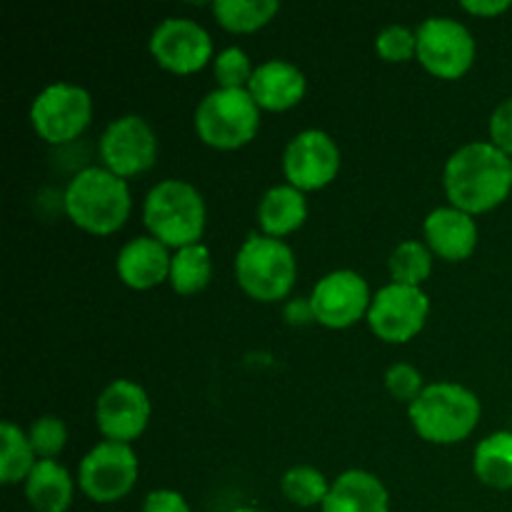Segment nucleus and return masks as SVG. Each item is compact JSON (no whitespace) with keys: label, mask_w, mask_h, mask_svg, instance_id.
Segmentation results:
<instances>
[{"label":"nucleus","mask_w":512,"mask_h":512,"mask_svg":"<svg viewBox=\"0 0 512 512\" xmlns=\"http://www.w3.org/2000/svg\"><path fill=\"white\" fill-rule=\"evenodd\" d=\"M512 160L495 143L463 145L445 165V193L463 213H485L508 198Z\"/></svg>","instance_id":"nucleus-1"},{"label":"nucleus","mask_w":512,"mask_h":512,"mask_svg":"<svg viewBox=\"0 0 512 512\" xmlns=\"http://www.w3.org/2000/svg\"><path fill=\"white\" fill-rule=\"evenodd\" d=\"M70 220L95 235H108L128 220L130 190L120 175L108 168H85L65 190Z\"/></svg>","instance_id":"nucleus-2"},{"label":"nucleus","mask_w":512,"mask_h":512,"mask_svg":"<svg viewBox=\"0 0 512 512\" xmlns=\"http://www.w3.org/2000/svg\"><path fill=\"white\" fill-rule=\"evenodd\" d=\"M410 420L420 438L450 445L465 440L480 420V400L463 385H428L410 403Z\"/></svg>","instance_id":"nucleus-3"},{"label":"nucleus","mask_w":512,"mask_h":512,"mask_svg":"<svg viewBox=\"0 0 512 512\" xmlns=\"http://www.w3.org/2000/svg\"><path fill=\"white\" fill-rule=\"evenodd\" d=\"M145 225L155 240L175 248H188L205 230L203 195L185 180H163L145 198Z\"/></svg>","instance_id":"nucleus-4"},{"label":"nucleus","mask_w":512,"mask_h":512,"mask_svg":"<svg viewBox=\"0 0 512 512\" xmlns=\"http://www.w3.org/2000/svg\"><path fill=\"white\" fill-rule=\"evenodd\" d=\"M240 288L255 300L273 303L285 298L295 283V255L283 240L250 235L235 258Z\"/></svg>","instance_id":"nucleus-5"},{"label":"nucleus","mask_w":512,"mask_h":512,"mask_svg":"<svg viewBox=\"0 0 512 512\" xmlns=\"http://www.w3.org/2000/svg\"><path fill=\"white\" fill-rule=\"evenodd\" d=\"M258 123V103L245 88L213 90L195 110V130L213 148H240L253 140Z\"/></svg>","instance_id":"nucleus-6"},{"label":"nucleus","mask_w":512,"mask_h":512,"mask_svg":"<svg viewBox=\"0 0 512 512\" xmlns=\"http://www.w3.org/2000/svg\"><path fill=\"white\" fill-rule=\"evenodd\" d=\"M93 113L88 90L73 83H53L33 100L30 120L48 143H68L85 130Z\"/></svg>","instance_id":"nucleus-7"},{"label":"nucleus","mask_w":512,"mask_h":512,"mask_svg":"<svg viewBox=\"0 0 512 512\" xmlns=\"http://www.w3.org/2000/svg\"><path fill=\"white\" fill-rule=\"evenodd\" d=\"M138 478V458L128 443L95 445L83 458L78 480L83 493L95 503H115L133 490Z\"/></svg>","instance_id":"nucleus-8"},{"label":"nucleus","mask_w":512,"mask_h":512,"mask_svg":"<svg viewBox=\"0 0 512 512\" xmlns=\"http://www.w3.org/2000/svg\"><path fill=\"white\" fill-rule=\"evenodd\" d=\"M418 58L438 78H460L473 65L475 40L453 18H428L418 28Z\"/></svg>","instance_id":"nucleus-9"},{"label":"nucleus","mask_w":512,"mask_h":512,"mask_svg":"<svg viewBox=\"0 0 512 512\" xmlns=\"http://www.w3.org/2000/svg\"><path fill=\"white\" fill-rule=\"evenodd\" d=\"M428 295L413 285H385L368 308V323L378 338L388 343H405L420 333L428 318Z\"/></svg>","instance_id":"nucleus-10"},{"label":"nucleus","mask_w":512,"mask_h":512,"mask_svg":"<svg viewBox=\"0 0 512 512\" xmlns=\"http://www.w3.org/2000/svg\"><path fill=\"white\" fill-rule=\"evenodd\" d=\"M155 153V133L140 115L113 120L100 138V158L105 168L120 178L148 170L155 163Z\"/></svg>","instance_id":"nucleus-11"},{"label":"nucleus","mask_w":512,"mask_h":512,"mask_svg":"<svg viewBox=\"0 0 512 512\" xmlns=\"http://www.w3.org/2000/svg\"><path fill=\"white\" fill-rule=\"evenodd\" d=\"M283 168L293 188L318 190L338 175L340 150L323 130H303L285 148Z\"/></svg>","instance_id":"nucleus-12"},{"label":"nucleus","mask_w":512,"mask_h":512,"mask_svg":"<svg viewBox=\"0 0 512 512\" xmlns=\"http://www.w3.org/2000/svg\"><path fill=\"white\" fill-rule=\"evenodd\" d=\"M150 418V400L133 380H115L95 403L100 433L113 443H130L145 430Z\"/></svg>","instance_id":"nucleus-13"},{"label":"nucleus","mask_w":512,"mask_h":512,"mask_svg":"<svg viewBox=\"0 0 512 512\" xmlns=\"http://www.w3.org/2000/svg\"><path fill=\"white\" fill-rule=\"evenodd\" d=\"M150 53L173 73H195L213 55V40L195 20L168 18L153 30Z\"/></svg>","instance_id":"nucleus-14"},{"label":"nucleus","mask_w":512,"mask_h":512,"mask_svg":"<svg viewBox=\"0 0 512 512\" xmlns=\"http://www.w3.org/2000/svg\"><path fill=\"white\" fill-rule=\"evenodd\" d=\"M315 320L328 328H348L370 308L368 283L353 270H335L325 275L310 295Z\"/></svg>","instance_id":"nucleus-15"},{"label":"nucleus","mask_w":512,"mask_h":512,"mask_svg":"<svg viewBox=\"0 0 512 512\" xmlns=\"http://www.w3.org/2000/svg\"><path fill=\"white\" fill-rule=\"evenodd\" d=\"M248 93L265 110H288L305 95V75L288 60H268L253 73Z\"/></svg>","instance_id":"nucleus-16"},{"label":"nucleus","mask_w":512,"mask_h":512,"mask_svg":"<svg viewBox=\"0 0 512 512\" xmlns=\"http://www.w3.org/2000/svg\"><path fill=\"white\" fill-rule=\"evenodd\" d=\"M425 238L440 258L465 260L478 245V228L463 210L438 208L425 218Z\"/></svg>","instance_id":"nucleus-17"},{"label":"nucleus","mask_w":512,"mask_h":512,"mask_svg":"<svg viewBox=\"0 0 512 512\" xmlns=\"http://www.w3.org/2000/svg\"><path fill=\"white\" fill-rule=\"evenodd\" d=\"M170 263H173V258L160 240L135 238L120 250L118 275L130 288L148 290L163 283L165 275H170Z\"/></svg>","instance_id":"nucleus-18"},{"label":"nucleus","mask_w":512,"mask_h":512,"mask_svg":"<svg viewBox=\"0 0 512 512\" xmlns=\"http://www.w3.org/2000/svg\"><path fill=\"white\" fill-rule=\"evenodd\" d=\"M390 498L385 485L365 470L340 475L323 503V512H388Z\"/></svg>","instance_id":"nucleus-19"},{"label":"nucleus","mask_w":512,"mask_h":512,"mask_svg":"<svg viewBox=\"0 0 512 512\" xmlns=\"http://www.w3.org/2000/svg\"><path fill=\"white\" fill-rule=\"evenodd\" d=\"M258 218L265 235H270V238L293 233L308 218V203H305L303 190L293 188V185H275V188H270L263 195V200H260Z\"/></svg>","instance_id":"nucleus-20"},{"label":"nucleus","mask_w":512,"mask_h":512,"mask_svg":"<svg viewBox=\"0 0 512 512\" xmlns=\"http://www.w3.org/2000/svg\"><path fill=\"white\" fill-rule=\"evenodd\" d=\"M25 495L38 512H65L73 500V480L55 460H38L25 480Z\"/></svg>","instance_id":"nucleus-21"},{"label":"nucleus","mask_w":512,"mask_h":512,"mask_svg":"<svg viewBox=\"0 0 512 512\" xmlns=\"http://www.w3.org/2000/svg\"><path fill=\"white\" fill-rule=\"evenodd\" d=\"M475 475L498 490L512 488V433H493L475 448Z\"/></svg>","instance_id":"nucleus-22"},{"label":"nucleus","mask_w":512,"mask_h":512,"mask_svg":"<svg viewBox=\"0 0 512 512\" xmlns=\"http://www.w3.org/2000/svg\"><path fill=\"white\" fill-rule=\"evenodd\" d=\"M0 440H3V453H0V480L5 485L28 480L35 468V450L30 438L15 423L5 420L0 425Z\"/></svg>","instance_id":"nucleus-23"},{"label":"nucleus","mask_w":512,"mask_h":512,"mask_svg":"<svg viewBox=\"0 0 512 512\" xmlns=\"http://www.w3.org/2000/svg\"><path fill=\"white\" fill-rule=\"evenodd\" d=\"M210 275H213V263H210V250L205 245H188V248H180L173 255V263H170V283H173L175 293H198V290H203L208 285Z\"/></svg>","instance_id":"nucleus-24"},{"label":"nucleus","mask_w":512,"mask_h":512,"mask_svg":"<svg viewBox=\"0 0 512 512\" xmlns=\"http://www.w3.org/2000/svg\"><path fill=\"white\" fill-rule=\"evenodd\" d=\"M278 0H215L213 13L220 25L235 33H250L278 13Z\"/></svg>","instance_id":"nucleus-25"},{"label":"nucleus","mask_w":512,"mask_h":512,"mask_svg":"<svg viewBox=\"0 0 512 512\" xmlns=\"http://www.w3.org/2000/svg\"><path fill=\"white\" fill-rule=\"evenodd\" d=\"M330 488L328 480L320 470L310 468V465H298L290 468L283 478V495L290 503L300 505V508H313V505H323L328 498Z\"/></svg>","instance_id":"nucleus-26"},{"label":"nucleus","mask_w":512,"mask_h":512,"mask_svg":"<svg viewBox=\"0 0 512 512\" xmlns=\"http://www.w3.org/2000/svg\"><path fill=\"white\" fill-rule=\"evenodd\" d=\"M430 270H433V260H430L428 248L418 240H408L400 243L390 255V273L393 280L400 285H413L420 288L423 280H428Z\"/></svg>","instance_id":"nucleus-27"},{"label":"nucleus","mask_w":512,"mask_h":512,"mask_svg":"<svg viewBox=\"0 0 512 512\" xmlns=\"http://www.w3.org/2000/svg\"><path fill=\"white\" fill-rule=\"evenodd\" d=\"M375 50H378L380 58L390 60V63L410 60L413 55H418V35L405 25H388L375 38Z\"/></svg>","instance_id":"nucleus-28"},{"label":"nucleus","mask_w":512,"mask_h":512,"mask_svg":"<svg viewBox=\"0 0 512 512\" xmlns=\"http://www.w3.org/2000/svg\"><path fill=\"white\" fill-rule=\"evenodd\" d=\"M28 438L35 455H40L43 460H53L65 448L68 433H65L63 420L55 418V415H43V418H38L33 423Z\"/></svg>","instance_id":"nucleus-29"},{"label":"nucleus","mask_w":512,"mask_h":512,"mask_svg":"<svg viewBox=\"0 0 512 512\" xmlns=\"http://www.w3.org/2000/svg\"><path fill=\"white\" fill-rule=\"evenodd\" d=\"M253 73L248 53L240 48H228L215 58V78L225 90H240L245 83H250Z\"/></svg>","instance_id":"nucleus-30"},{"label":"nucleus","mask_w":512,"mask_h":512,"mask_svg":"<svg viewBox=\"0 0 512 512\" xmlns=\"http://www.w3.org/2000/svg\"><path fill=\"white\" fill-rule=\"evenodd\" d=\"M385 385H388V390L393 393V398L410 400V403L425 390L420 370L408 363H395L393 368L385 373Z\"/></svg>","instance_id":"nucleus-31"},{"label":"nucleus","mask_w":512,"mask_h":512,"mask_svg":"<svg viewBox=\"0 0 512 512\" xmlns=\"http://www.w3.org/2000/svg\"><path fill=\"white\" fill-rule=\"evenodd\" d=\"M490 135L505 155L512 153V98L503 100L490 118Z\"/></svg>","instance_id":"nucleus-32"},{"label":"nucleus","mask_w":512,"mask_h":512,"mask_svg":"<svg viewBox=\"0 0 512 512\" xmlns=\"http://www.w3.org/2000/svg\"><path fill=\"white\" fill-rule=\"evenodd\" d=\"M143 512H190V508L183 495L175 490H153L145 498Z\"/></svg>","instance_id":"nucleus-33"},{"label":"nucleus","mask_w":512,"mask_h":512,"mask_svg":"<svg viewBox=\"0 0 512 512\" xmlns=\"http://www.w3.org/2000/svg\"><path fill=\"white\" fill-rule=\"evenodd\" d=\"M285 320H288L290 325H308L310 320H315L310 298H298L293 300V303H288V308H285Z\"/></svg>","instance_id":"nucleus-34"},{"label":"nucleus","mask_w":512,"mask_h":512,"mask_svg":"<svg viewBox=\"0 0 512 512\" xmlns=\"http://www.w3.org/2000/svg\"><path fill=\"white\" fill-rule=\"evenodd\" d=\"M510 5H512L510 0H490V3H483V0H480V3H475V0H465L463 8L475 15H498L503 13V10H508Z\"/></svg>","instance_id":"nucleus-35"},{"label":"nucleus","mask_w":512,"mask_h":512,"mask_svg":"<svg viewBox=\"0 0 512 512\" xmlns=\"http://www.w3.org/2000/svg\"><path fill=\"white\" fill-rule=\"evenodd\" d=\"M230 512H263V510H255V508H238V510H230Z\"/></svg>","instance_id":"nucleus-36"}]
</instances>
